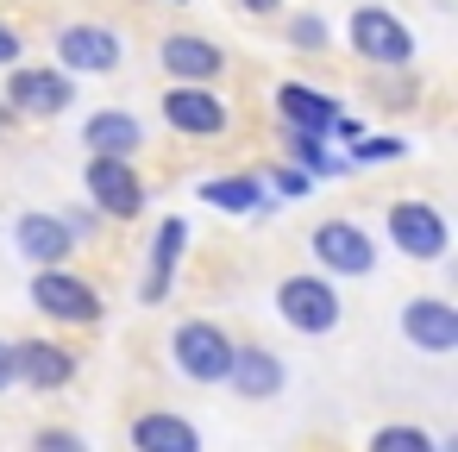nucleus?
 <instances>
[{"instance_id":"obj_8","label":"nucleus","mask_w":458,"mask_h":452,"mask_svg":"<svg viewBox=\"0 0 458 452\" xmlns=\"http://www.w3.org/2000/svg\"><path fill=\"white\" fill-rule=\"evenodd\" d=\"M82 183H89V201H95V214H114V220H139L145 214V183H139V170L126 164V158H89V170H82Z\"/></svg>"},{"instance_id":"obj_4","label":"nucleus","mask_w":458,"mask_h":452,"mask_svg":"<svg viewBox=\"0 0 458 452\" xmlns=\"http://www.w3.org/2000/svg\"><path fill=\"white\" fill-rule=\"evenodd\" d=\"M345 38H352V51H358L364 64H377V70L414 64V32H408V20H395L389 7H358L352 26H345Z\"/></svg>"},{"instance_id":"obj_6","label":"nucleus","mask_w":458,"mask_h":452,"mask_svg":"<svg viewBox=\"0 0 458 452\" xmlns=\"http://www.w3.org/2000/svg\"><path fill=\"white\" fill-rule=\"evenodd\" d=\"M157 107H164V126L182 139H220L233 126V107L214 95V82H176V89H164Z\"/></svg>"},{"instance_id":"obj_22","label":"nucleus","mask_w":458,"mask_h":452,"mask_svg":"<svg viewBox=\"0 0 458 452\" xmlns=\"http://www.w3.org/2000/svg\"><path fill=\"white\" fill-rule=\"evenodd\" d=\"M364 452H439V439H433L427 427H414V421H389V427L370 433Z\"/></svg>"},{"instance_id":"obj_30","label":"nucleus","mask_w":458,"mask_h":452,"mask_svg":"<svg viewBox=\"0 0 458 452\" xmlns=\"http://www.w3.org/2000/svg\"><path fill=\"white\" fill-rule=\"evenodd\" d=\"M7 126H13V107H7V101H0V139H7Z\"/></svg>"},{"instance_id":"obj_3","label":"nucleus","mask_w":458,"mask_h":452,"mask_svg":"<svg viewBox=\"0 0 458 452\" xmlns=\"http://www.w3.org/2000/svg\"><path fill=\"white\" fill-rule=\"evenodd\" d=\"M276 314H283L295 333L320 339V333H333V327H339L345 302H339V289H333L327 277H308V270H295V277H283V283H276Z\"/></svg>"},{"instance_id":"obj_25","label":"nucleus","mask_w":458,"mask_h":452,"mask_svg":"<svg viewBox=\"0 0 458 452\" xmlns=\"http://www.w3.org/2000/svg\"><path fill=\"white\" fill-rule=\"evenodd\" d=\"M32 452H89V439L70 433V427H45V433L32 439Z\"/></svg>"},{"instance_id":"obj_28","label":"nucleus","mask_w":458,"mask_h":452,"mask_svg":"<svg viewBox=\"0 0 458 452\" xmlns=\"http://www.w3.org/2000/svg\"><path fill=\"white\" fill-rule=\"evenodd\" d=\"M13 383H20V377H13V345L0 339V389H13Z\"/></svg>"},{"instance_id":"obj_5","label":"nucleus","mask_w":458,"mask_h":452,"mask_svg":"<svg viewBox=\"0 0 458 452\" xmlns=\"http://www.w3.org/2000/svg\"><path fill=\"white\" fill-rule=\"evenodd\" d=\"M51 45H57V70H64V76H107V70H120V57H126L120 32H114V26H95V20L57 26Z\"/></svg>"},{"instance_id":"obj_10","label":"nucleus","mask_w":458,"mask_h":452,"mask_svg":"<svg viewBox=\"0 0 458 452\" xmlns=\"http://www.w3.org/2000/svg\"><path fill=\"white\" fill-rule=\"evenodd\" d=\"M76 101V76H64L57 64H45V70H13L7 76V107L13 114H32V120H51V114H64Z\"/></svg>"},{"instance_id":"obj_24","label":"nucleus","mask_w":458,"mask_h":452,"mask_svg":"<svg viewBox=\"0 0 458 452\" xmlns=\"http://www.w3.org/2000/svg\"><path fill=\"white\" fill-rule=\"evenodd\" d=\"M289 38H295L301 51H327V20L301 13V20H289Z\"/></svg>"},{"instance_id":"obj_9","label":"nucleus","mask_w":458,"mask_h":452,"mask_svg":"<svg viewBox=\"0 0 458 452\" xmlns=\"http://www.w3.org/2000/svg\"><path fill=\"white\" fill-rule=\"evenodd\" d=\"M308 252H314V264H320L327 277H370V264H377L370 233H364L358 220H320L314 239H308Z\"/></svg>"},{"instance_id":"obj_13","label":"nucleus","mask_w":458,"mask_h":452,"mask_svg":"<svg viewBox=\"0 0 458 452\" xmlns=\"http://www.w3.org/2000/svg\"><path fill=\"white\" fill-rule=\"evenodd\" d=\"M226 383H233L245 402H276V396H283V383H289V371H283V358H276L270 345H233Z\"/></svg>"},{"instance_id":"obj_16","label":"nucleus","mask_w":458,"mask_h":452,"mask_svg":"<svg viewBox=\"0 0 458 452\" xmlns=\"http://www.w3.org/2000/svg\"><path fill=\"white\" fill-rule=\"evenodd\" d=\"M13 377L32 383V389H64L76 377V352L57 345V339H20L13 345Z\"/></svg>"},{"instance_id":"obj_11","label":"nucleus","mask_w":458,"mask_h":452,"mask_svg":"<svg viewBox=\"0 0 458 452\" xmlns=\"http://www.w3.org/2000/svg\"><path fill=\"white\" fill-rule=\"evenodd\" d=\"M13 252L26 258V264H38V270H57V264H70V252H76V233H70V220L64 214H20L13 220Z\"/></svg>"},{"instance_id":"obj_23","label":"nucleus","mask_w":458,"mask_h":452,"mask_svg":"<svg viewBox=\"0 0 458 452\" xmlns=\"http://www.w3.org/2000/svg\"><path fill=\"white\" fill-rule=\"evenodd\" d=\"M402 151H408L402 139H370V132H364V139H352V158H345V164H358V170H370V164H395Z\"/></svg>"},{"instance_id":"obj_17","label":"nucleus","mask_w":458,"mask_h":452,"mask_svg":"<svg viewBox=\"0 0 458 452\" xmlns=\"http://www.w3.org/2000/svg\"><path fill=\"white\" fill-rule=\"evenodd\" d=\"M132 452H201V427L176 408L132 414Z\"/></svg>"},{"instance_id":"obj_2","label":"nucleus","mask_w":458,"mask_h":452,"mask_svg":"<svg viewBox=\"0 0 458 452\" xmlns=\"http://www.w3.org/2000/svg\"><path fill=\"white\" fill-rule=\"evenodd\" d=\"M32 308H38V314H51V320H64V327H95V320L107 314L101 289H95L89 277H76L70 264H57V270H38V277H32Z\"/></svg>"},{"instance_id":"obj_21","label":"nucleus","mask_w":458,"mask_h":452,"mask_svg":"<svg viewBox=\"0 0 458 452\" xmlns=\"http://www.w3.org/2000/svg\"><path fill=\"white\" fill-rule=\"evenodd\" d=\"M283 145H289V164H295V170H308L314 183H320V176H345V170H352L345 158H333V151H327V139H320V132H295V126H283Z\"/></svg>"},{"instance_id":"obj_20","label":"nucleus","mask_w":458,"mask_h":452,"mask_svg":"<svg viewBox=\"0 0 458 452\" xmlns=\"http://www.w3.org/2000/svg\"><path fill=\"white\" fill-rule=\"evenodd\" d=\"M201 201L220 208V214H258L264 208V176H208Z\"/></svg>"},{"instance_id":"obj_31","label":"nucleus","mask_w":458,"mask_h":452,"mask_svg":"<svg viewBox=\"0 0 458 452\" xmlns=\"http://www.w3.org/2000/svg\"><path fill=\"white\" fill-rule=\"evenodd\" d=\"M170 7H189V0H170Z\"/></svg>"},{"instance_id":"obj_26","label":"nucleus","mask_w":458,"mask_h":452,"mask_svg":"<svg viewBox=\"0 0 458 452\" xmlns=\"http://www.w3.org/2000/svg\"><path fill=\"white\" fill-rule=\"evenodd\" d=\"M270 189H276V195H289V201H295V195H308V189H314V176H308V170H295V164H289V170H276V176H270Z\"/></svg>"},{"instance_id":"obj_18","label":"nucleus","mask_w":458,"mask_h":452,"mask_svg":"<svg viewBox=\"0 0 458 452\" xmlns=\"http://www.w3.org/2000/svg\"><path fill=\"white\" fill-rule=\"evenodd\" d=\"M276 114H283V126H295V132H320V139H333V120L345 114L327 89H308V82H283L276 89Z\"/></svg>"},{"instance_id":"obj_7","label":"nucleus","mask_w":458,"mask_h":452,"mask_svg":"<svg viewBox=\"0 0 458 452\" xmlns=\"http://www.w3.org/2000/svg\"><path fill=\"white\" fill-rule=\"evenodd\" d=\"M389 245L414 264H439L452 245V226L433 201H389Z\"/></svg>"},{"instance_id":"obj_14","label":"nucleus","mask_w":458,"mask_h":452,"mask_svg":"<svg viewBox=\"0 0 458 452\" xmlns=\"http://www.w3.org/2000/svg\"><path fill=\"white\" fill-rule=\"evenodd\" d=\"M157 64H164L176 82H214V76L226 70V51H220L214 38H201V32H170V38L157 45Z\"/></svg>"},{"instance_id":"obj_1","label":"nucleus","mask_w":458,"mask_h":452,"mask_svg":"<svg viewBox=\"0 0 458 452\" xmlns=\"http://www.w3.org/2000/svg\"><path fill=\"white\" fill-rule=\"evenodd\" d=\"M170 364L189 377V383H226V364H233V339H226V327L220 320H208V314H195V320H176V333H170Z\"/></svg>"},{"instance_id":"obj_27","label":"nucleus","mask_w":458,"mask_h":452,"mask_svg":"<svg viewBox=\"0 0 458 452\" xmlns=\"http://www.w3.org/2000/svg\"><path fill=\"white\" fill-rule=\"evenodd\" d=\"M13 64H20V32L0 20V70H13Z\"/></svg>"},{"instance_id":"obj_15","label":"nucleus","mask_w":458,"mask_h":452,"mask_svg":"<svg viewBox=\"0 0 458 452\" xmlns=\"http://www.w3.org/2000/svg\"><path fill=\"white\" fill-rule=\"evenodd\" d=\"M182 252H189V220L182 214H170L164 226H157V239H151V264H145V283H139V302H170V283H176V264H182Z\"/></svg>"},{"instance_id":"obj_12","label":"nucleus","mask_w":458,"mask_h":452,"mask_svg":"<svg viewBox=\"0 0 458 452\" xmlns=\"http://www.w3.org/2000/svg\"><path fill=\"white\" fill-rule=\"evenodd\" d=\"M402 333H408L414 352L445 358V352H458V308H452L445 295H414V302L402 308Z\"/></svg>"},{"instance_id":"obj_19","label":"nucleus","mask_w":458,"mask_h":452,"mask_svg":"<svg viewBox=\"0 0 458 452\" xmlns=\"http://www.w3.org/2000/svg\"><path fill=\"white\" fill-rule=\"evenodd\" d=\"M82 139H89V151H101V158H126V164L145 151V126H139L126 107H101V114H89Z\"/></svg>"},{"instance_id":"obj_29","label":"nucleus","mask_w":458,"mask_h":452,"mask_svg":"<svg viewBox=\"0 0 458 452\" xmlns=\"http://www.w3.org/2000/svg\"><path fill=\"white\" fill-rule=\"evenodd\" d=\"M245 13H283V0H239Z\"/></svg>"}]
</instances>
